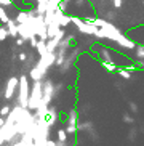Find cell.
<instances>
[{"instance_id": "3", "label": "cell", "mask_w": 144, "mask_h": 146, "mask_svg": "<svg viewBox=\"0 0 144 146\" xmlns=\"http://www.w3.org/2000/svg\"><path fill=\"white\" fill-rule=\"evenodd\" d=\"M42 95H43V80L34 82L30 87V95H29V103H27V109L35 111L40 103H42Z\"/></svg>"}, {"instance_id": "4", "label": "cell", "mask_w": 144, "mask_h": 146, "mask_svg": "<svg viewBox=\"0 0 144 146\" xmlns=\"http://www.w3.org/2000/svg\"><path fill=\"white\" fill-rule=\"evenodd\" d=\"M56 98V87L51 79H43V95H42V104L50 106L53 100Z\"/></svg>"}, {"instance_id": "16", "label": "cell", "mask_w": 144, "mask_h": 146, "mask_svg": "<svg viewBox=\"0 0 144 146\" xmlns=\"http://www.w3.org/2000/svg\"><path fill=\"white\" fill-rule=\"evenodd\" d=\"M135 60H143L144 61V45L143 43L136 45V48H135Z\"/></svg>"}, {"instance_id": "26", "label": "cell", "mask_w": 144, "mask_h": 146, "mask_svg": "<svg viewBox=\"0 0 144 146\" xmlns=\"http://www.w3.org/2000/svg\"><path fill=\"white\" fill-rule=\"evenodd\" d=\"M112 3H114L115 8H120V7H122V3H123V0H112Z\"/></svg>"}, {"instance_id": "2", "label": "cell", "mask_w": 144, "mask_h": 146, "mask_svg": "<svg viewBox=\"0 0 144 146\" xmlns=\"http://www.w3.org/2000/svg\"><path fill=\"white\" fill-rule=\"evenodd\" d=\"M29 95H30L29 76H27V74H21V77H19V85H18V93H16V103L21 108H27Z\"/></svg>"}, {"instance_id": "6", "label": "cell", "mask_w": 144, "mask_h": 146, "mask_svg": "<svg viewBox=\"0 0 144 146\" xmlns=\"http://www.w3.org/2000/svg\"><path fill=\"white\" fill-rule=\"evenodd\" d=\"M71 21L75 24V26H77V31H80L82 34H85V35H93V37H94V32L98 31V27L93 26L90 21H87V19H80V18H77V16H71Z\"/></svg>"}, {"instance_id": "20", "label": "cell", "mask_w": 144, "mask_h": 146, "mask_svg": "<svg viewBox=\"0 0 144 146\" xmlns=\"http://www.w3.org/2000/svg\"><path fill=\"white\" fill-rule=\"evenodd\" d=\"M128 108H130V112H131V114H138V112H139V106H138V103H135V101H128Z\"/></svg>"}, {"instance_id": "9", "label": "cell", "mask_w": 144, "mask_h": 146, "mask_svg": "<svg viewBox=\"0 0 144 146\" xmlns=\"http://www.w3.org/2000/svg\"><path fill=\"white\" fill-rule=\"evenodd\" d=\"M98 56H101V61H114L112 52L106 47H98Z\"/></svg>"}, {"instance_id": "8", "label": "cell", "mask_w": 144, "mask_h": 146, "mask_svg": "<svg viewBox=\"0 0 144 146\" xmlns=\"http://www.w3.org/2000/svg\"><path fill=\"white\" fill-rule=\"evenodd\" d=\"M58 120H59V109H58V106L50 104V108H48V116H47L48 125L50 127H55L58 124Z\"/></svg>"}, {"instance_id": "1", "label": "cell", "mask_w": 144, "mask_h": 146, "mask_svg": "<svg viewBox=\"0 0 144 146\" xmlns=\"http://www.w3.org/2000/svg\"><path fill=\"white\" fill-rule=\"evenodd\" d=\"M55 61H56V52L55 53L48 52L47 55L40 56V58H38V61H35V64L30 68L29 79H32L34 82L43 80V79L47 77L48 71L55 66Z\"/></svg>"}, {"instance_id": "15", "label": "cell", "mask_w": 144, "mask_h": 146, "mask_svg": "<svg viewBox=\"0 0 144 146\" xmlns=\"http://www.w3.org/2000/svg\"><path fill=\"white\" fill-rule=\"evenodd\" d=\"M56 141L69 143V135L66 133V130H64V129H58V130H56Z\"/></svg>"}, {"instance_id": "25", "label": "cell", "mask_w": 144, "mask_h": 146, "mask_svg": "<svg viewBox=\"0 0 144 146\" xmlns=\"http://www.w3.org/2000/svg\"><path fill=\"white\" fill-rule=\"evenodd\" d=\"M45 146H58V145H56V140H51L50 138V140L45 141Z\"/></svg>"}, {"instance_id": "18", "label": "cell", "mask_w": 144, "mask_h": 146, "mask_svg": "<svg viewBox=\"0 0 144 146\" xmlns=\"http://www.w3.org/2000/svg\"><path fill=\"white\" fill-rule=\"evenodd\" d=\"M122 120H123V124H128V125H133V124H135V117H133L131 114H128V112H123Z\"/></svg>"}, {"instance_id": "14", "label": "cell", "mask_w": 144, "mask_h": 146, "mask_svg": "<svg viewBox=\"0 0 144 146\" xmlns=\"http://www.w3.org/2000/svg\"><path fill=\"white\" fill-rule=\"evenodd\" d=\"M101 66L106 69V71L112 72V74H115V72H117V69H119V66L115 64L114 61H101Z\"/></svg>"}, {"instance_id": "13", "label": "cell", "mask_w": 144, "mask_h": 146, "mask_svg": "<svg viewBox=\"0 0 144 146\" xmlns=\"http://www.w3.org/2000/svg\"><path fill=\"white\" fill-rule=\"evenodd\" d=\"M117 76H119L120 79H123V80H130V79L133 77V72H130V71H127V69L123 68V66H120L119 69H117Z\"/></svg>"}, {"instance_id": "22", "label": "cell", "mask_w": 144, "mask_h": 146, "mask_svg": "<svg viewBox=\"0 0 144 146\" xmlns=\"http://www.w3.org/2000/svg\"><path fill=\"white\" fill-rule=\"evenodd\" d=\"M82 114H90V111H91V104L90 103H83L82 104Z\"/></svg>"}, {"instance_id": "17", "label": "cell", "mask_w": 144, "mask_h": 146, "mask_svg": "<svg viewBox=\"0 0 144 146\" xmlns=\"http://www.w3.org/2000/svg\"><path fill=\"white\" fill-rule=\"evenodd\" d=\"M10 19H11V18L8 16L7 10H5L3 7H0V23H2V24H7V23H8Z\"/></svg>"}, {"instance_id": "11", "label": "cell", "mask_w": 144, "mask_h": 146, "mask_svg": "<svg viewBox=\"0 0 144 146\" xmlns=\"http://www.w3.org/2000/svg\"><path fill=\"white\" fill-rule=\"evenodd\" d=\"M138 137H139V129L135 127V125H131L130 130H128V133H127V140L130 143H135L136 140H138Z\"/></svg>"}, {"instance_id": "27", "label": "cell", "mask_w": 144, "mask_h": 146, "mask_svg": "<svg viewBox=\"0 0 144 146\" xmlns=\"http://www.w3.org/2000/svg\"><path fill=\"white\" fill-rule=\"evenodd\" d=\"M3 124H5V117L0 116V127H3Z\"/></svg>"}, {"instance_id": "19", "label": "cell", "mask_w": 144, "mask_h": 146, "mask_svg": "<svg viewBox=\"0 0 144 146\" xmlns=\"http://www.w3.org/2000/svg\"><path fill=\"white\" fill-rule=\"evenodd\" d=\"M11 108L13 106H10V104H3V106H0V116L7 117L10 114V111H11Z\"/></svg>"}, {"instance_id": "5", "label": "cell", "mask_w": 144, "mask_h": 146, "mask_svg": "<svg viewBox=\"0 0 144 146\" xmlns=\"http://www.w3.org/2000/svg\"><path fill=\"white\" fill-rule=\"evenodd\" d=\"M77 124H79V111H77L75 108H72L69 109L67 112V119H66V133H67L69 137H75L77 135Z\"/></svg>"}, {"instance_id": "23", "label": "cell", "mask_w": 144, "mask_h": 146, "mask_svg": "<svg viewBox=\"0 0 144 146\" xmlns=\"http://www.w3.org/2000/svg\"><path fill=\"white\" fill-rule=\"evenodd\" d=\"M27 58H29V53H27V52H21L19 55H18V60L21 61V63H26Z\"/></svg>"}, {"instance_id": "10", "label": "cell", "mask_w": 144, "mask_h": 146, "mask_svg": "<svg viewBox=\"0 0 144 146\" xmlns=\"http://www.w3.org/2000/svg\"><path fill=\"white\" fill-rule=\"evenodd\" d=\"M5 26H7L8 34L11 35V37H19V32H18V24H16V21H15V19H10Z\"/></svg>"}, {"instance_id": "12", "label": "cell", "mask_w": 144, "mask_h": 146, "mask_svg": "<svg viewBox=\"0 0 144 146\" xmlns=\"http://www.w3.org/2000/svg\"><path fill=\"white\" fill-rule=\"evenodd\" d=\"M35 52L38 53V56L47 55V53H48V50H47V40L38 39L37 40V47H35Z\"/></svg>"}, {"instance_id": "7", "label": "cell", "mask_w": 144, "mask_h": 146, "mask_svg": "<svg viewBox=\"0 0 144 146\" xmlns=\"http://www.w3.org/2000/svg\"><path fill=\"white\" fill-rule=\"evenodd\" d=\"M18 85H19V77L18 76H13L7 80V85H5V90H3V98L7 101H11V100L16 98Z\"/></svg>"}, {"instance_id": "28", "label": "cell", "mask_w": 144, "mask_h": 146, "mask_svg": "<svg viewBox=\"0 0 144 146\" xmlns=\"http://www.w3.org/2000/svg\"><path fill=\"white\" fill-rule=\"evenodd\" d=\"M139 133H143V135H144V125H141V127H139Z\"/></svg>"}, {"instance_id": "24", "label": "cell", "mask_w": 144, "mask_h": 146, "mask_svg": "<svg viewBox=\"0 0 144 146\" xmlns=\"http://www.w3.org/2000/svg\"><path fill=\"white\" fill-rule=\"evenodd\" d=\"M24 43H26V40L22 39V37H16V45H18V47H22Z\"/></svg>"}, {"instance_id": "21", "label": "cell", "mask_w": 144, "mask_h": 146, "mask_svg": "<svg viewBox=\"0 0 144 146\" xmlns=\"http://www.w3.org/2000/svg\"><path fill=\"white\" fill-rule=\"evenodd\" d=\"M8 29H7V26H0V40H5L7 37H8Z\"/></svg>"}]
</instances>
